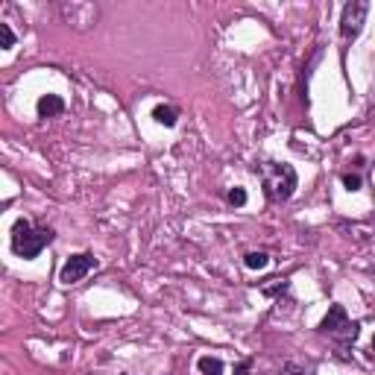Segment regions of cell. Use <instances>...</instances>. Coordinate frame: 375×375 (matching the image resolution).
Instances as JSON below:
<instances>
[{"label":"cell","mask_w":375,"mask_h":375,"mask_svg":"<svg viewBox=\"0 0 375 375\" xmlns=\"http://www.w3.org/2000/svg\"><path fill=\"white\" fill-rule=\"evenodd\" d=\"M36 112H38V118H59L62 112H65V100L59 97V94H44V97H38L36 103Z\"/></svg>","instance_id":"7"},{"label":"cell","mask_w":375,"mask_h":375,"mask_svg":"<svg viewBox=\"0 0 375 375\" xmlns=\"http://www.w3.org/2000/svg\"><path fill=\"white\" fill-rule=\"evenodd\" d=\"M196 370H200L203 375H223V361L214 358V355H203L200 361H196Z\"/></svg>","instance_id":"9"},{"label":"cell","mask_w":375,"mask_h":375,"mask_svg":"<svg viewBox=\"0 0 375 375\" xmlns=\"http://www.w3.org/2000/svg\"><path fill=\"white\" fill-rule=\"evenodd\" d=\"M0 47L3 50H12L15 47V33L9 24H0Z\"/></svg>","instance_id":"11"},{"label":"cell","mask_w":375,"mask_h":375,"mask_svg":"<svg viewBox=\"0 0 375 375\" xmlns=\"http://www.w3.org/2000/svg\"><path fill=\"white\" fill-rule=\"evenodd\" d=\"M59 12H62V18H65L68 24H74L79 29H88L91 24H97V18H100V9L97 6H94V3H79V0L62 3Z\"/></svg>","instance_id":"5"},{"label":"cell","mask_w":375,"mask_h":375,"mask_svg":"<svg viewBox=\"0 0 375 375\" xmlns=\"http://www.w3.org/2000/svg\"><path fill=\"white\" fill-rule=\"evenodd\" d=\"M261 182H264V194L270 203H287L290 196L296 194V185H299V176L296 170L285 161H267L261 164Z\"/></svg>","instance_id":"1"},{"label":"cell","mask_w":375,"mask_h":375,"mask_svg":"<svg viewBox=\"0 0 375 375\" xmlns=\"http://www.w3.org/2000/svg\"><path fill=\"white\" fill-rule=\"evenodd\" d=\"M367 15H370L367 0H352V3L343 6V15H340V38H343V44H349V41H355L361 36Z\"/></svg>","instance_id":"4"},{"label":"cell","mask_w":375,"mask_h":375,"mask_svg":"<svg viewBox=\"0 0 375 375\" xmlns=\"http://www.w3.org/2000/svg\"><path fill=\"white\" fill-rule=\"evenodd\" d=\"M47 244H53V229L50 226H41V229H33L29 220H15L12 226V253L24 261H33V258L41 255V249Z\"/></svg>","instance_id":"2"},{"label":"cell","mask_w":375,"mask_h":375,"mask_svg":"<svg viewBox=\"0 0 375 375\" xmlns=\"http://www.w3.org/2000/svg\"><path fill=\"white\" fill-rule=\"evenodd\" d=\"M246 370H249V361H244V363H241V367H237V370H235V375H246Z\"/></svg>","instance_id":"14"},{"label":"cell","mask_w":375,"mask_h":375,"mask_svg":"<svg viewBox=\"0 0 375 375\" xmlns=\"http://www.w3.org/2000/svg\"><path fill=\"white\" fill-rule=\"evenodd\" d=\"M91 270H94V255H88V253L70 255L65 261V267H62L59 281H62V285H77L79 279H86L91 273Z\"/></svg>","instance_id":"6"},{"label":"cell","mask_w":375,"mask_h":375,"mask_svg":"<svg viewBox=\"0 0 375 375\" xmlns=\"http://www.w3.org/2000/svg\"><path fill=\"white\" fill-rule=\"evenodd\" d=\"M343 188H346V191H361V176L358 173H343Z\"/></svg>","instance_id":"13"},{"label":"cell","mask_w":375,"mask_h":375,"mask_svg":"<svg viewBox=\"0 0 375 375\" xmlns=\"http://www.w3.org/2000/svg\"><path fill=\"white\" fill-rule=\"evenodd\" d=\"M153 120L159 123V127H176V120H179V112H176L173 106H155L153 109Z\"/></svg>","instance_id":"8"},{"label":"cell","mask_w":375,"mask_h":375,"mask_svg":"<svg viewBox=\"0 0 375 375\" xmlns=\"http://www.w3.org/2000/svg\"><path fill=\"white\" fill-rule=\"evenodd\" d=\"M320 331H322V335H328L331 340H337L340 346H349V343L358 340L361 326L355 320H349V314H346V308H343V305H331L328 314L322 317V322H320Z\"/></svg>","instance_id":"3"},{"label":"cell","mask_w":375,"mask_h":375,"mask_svg":"<svg viewBox=\"0 0 375 375\" xmlns=\"http://www.w3.org/2000/svg\"><path fill=\"white\" fill-rule=\"evenodd\" d=\"M229 203H232L235 208L246 205V191H244V188H232V191H229Z\"/></svg>","instance_id":"12"},{"label":"cell","mask_w":375,"mask_h":375,"mask_svg":"<svg viewBox=\"0 0 375 375\" xmlns=\"http://www.w3.org/2000/svg\"><path fill=\"white\" fill-rule=\"evenodd\" d=\"M244 264H246L249 270H264V267L270 264V255H267V253H246Z\"/></svg>","instance_id":"10"},{"label":"cell","mask_w":375,"mask_h":375,"mask_svg":"<svg viewBox=\"0 0 375 375\" xmlns=\"http://www.w3.org/2000/svg\"><path fill=\"white\" fill-rule=\"evenodd\" d=\"M372 352H375V337H372Z\"/></svg>","instance_id":"15"}]
</instances>
